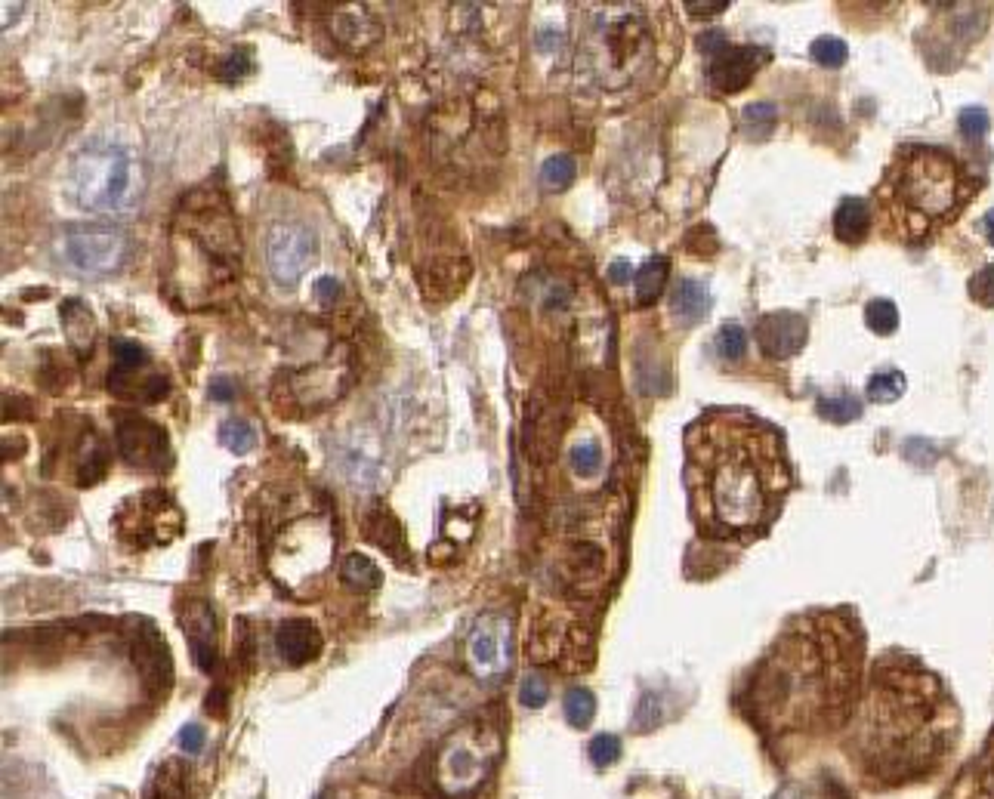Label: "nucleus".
<instances>
[{"label": "nucleus", "mask_w": 994, "mask_h": 799, "mask_svg": "<svg viewBox=\"0 0 994 799\" xmlns=\"http://www.w3.org/2000/svg\"><path fill=\"white\" fill-rule=\"evenodd\" d=\"M692 513L720 540L766 537L794 488L785 435L744 408H710L686 432Z\"/></svg>", "instance_id": "1"}, {"label": "nucleus", "mask_w": 994, "mask_h": 799, "mask_svg": "<svg viewBox=\"0 0 994 799\" xmlns=\"http://www.w3.org/2000/svg\"><path fill=\"white\" fill-rule=\"evenodd\" d=\"M862 633L846 611H809L781 630L748 679V716L772 735L831 729L859 692Z\"/></svg>", "instance_id": "2"}, {"label": "nucleus", "mask_w": 994, "mask_h": 799, "mask_svg": "<svg viewBox=\"0 0 994 799\" xmlns=\"http://www.w3.org/2000/svg\"><path fill=\"white\" fill-rule=\"evenodd\" d=\"M951 701L942 682L911 661H883L865 707L868 747L890 772H905L939 750Z\"/></svg>", "instance_id": "3"}, {"label": "nucleus", "mask_w": 994, "mask_h": 799, "mask_svg": "<svg viewBox=\"0 0 994 799\" xmlns=\"http://www.w3.org/2000/svg\"><path fill=\"white\" fill-rule=\"evenodd\" d=\"M976 195L970 170L939 145L908 142L877 186V207L890 235L923 241L954 220Z\"/></svg>", "instance_id": "4"}, {"label": "nucleus", "mask_w": 994, "mask_h": 799, "mask_svg": "<svg viewBox=\"0 0 994 799\" xmlns=\"http://www.w3.org/2000/svg\"><path fill=\"white\" fill-rule=\"evenodd\" d=\"M578 28V71L593 90L624 93L649 81L658 34L643 4H587Z\"/></svg>", "instance_id": "5"}, {"label": "nucleus", "mask_w": 994, "mask_h": 799, "mask_svg": "<svg viewBox=\"0 0 994 799\" xmlns=\"http://www.w3.org/2000/svg\"><path fill=\"white\" fill-rule=\"evenodd\" d=\"M173 263L180 269V294H204L232 287L241 266V238L226 201L195 192L183 201L173 226ZM192 300V297H189Z\"/></svg>", "instance_id": "6"}, {"label": "nucleus", "mask_w": 994, "mask_h": 799, "mask_svg": "<svg viewBox=\"0 0 994 799\" xmlns=\"http://www.w3.org/2000/svg\"><path fill=\"white\" fill-rule=\"evenodd\" d=\"M75 204L96 216H133L146 195V170L139 158L115 142H90L71 161Z\"/></svg>", "instance_id": "7"}, {"label": "nucleus", "mask_w": 994, "mask_h": 799, "mask_svg": "<svg viewBox=\"0 0 994 799\" xmlns=\"http://www.w3.org/2000/svg\"><path fill=\"white\" fill-rule=\"evenodd\" d=\"M334 556V525L325 513H309L294 522H288L272 550V571L284 587H300L303 580L309 584L312 577L325 571V565Z\"/></svg>", "instance_id": "8"}, {"label": "nucleus", "mask_w": 994, "mask_h": 799, "mask_svg": "<svg viewBox=\"0 0 994 799\" xmlns=\"http://www.w3.org/2000/svg\"><path fill=\"white\" fill-rule=\"evenodd\" d=\"M497 753H501V741H497L494 729L488 725H467L457 735H451L439 753V766H436V781L448 796L460 793H473L491 772Z\"/></svg>", "instance_id": "9"}, {"label": "nucleus", "mask_w": 994, "mask_h": 799, "mask_svg": "<svg viewBox=\"0 0 994 799\" xmlns=\"http://www.w3.org/2000/svg\"><path fill=\"white\" fill-rule=\"evenodd\" d=\"M133 253V241L118 226H71L59 238V257L78 275H115L127 266Z\"/></svg>", "instance_id": "10"}, {"label": "nucleus", "mask_w": 994, "mask_h": 799, "mask_svg": "<svg viewBox=\"0 0 994 799\" xmlns=\"http://www.w3.org/2000/svg\"><path fill=\"white\" fill-rule=\"evenodd\" d=\"M467 664L479 682H501L513 670V624L507 614L485 611L467 636Z\"/></svg>", "instance_id": "11"}, {"label": "nucleus", "mask_w": 994, "mask_h": 799, "mask_svg": "<svg viewBox=\"0 0 994 799\" xmlns=\"http://www.w3.org/2000/svg\"><path fill=\"white\" fill-rule=\"evenodd\" d=\"M318 238L306 223H275L266 238V266L278 287H294L315 263Z\"/></svg>", "instance_id": "12"}, {"label": "nucleus", "mask_w": 994, "mask_h": 799, "mask_svg": "<svg viewBox=\"0 0 994 799\" xmlns=\"http://www.w3.org/2000/svg\"><path fill=\"white\" fill-rule=\"evenodd\" d=\"M118 451L136 469H158L170 457V442L158 423L133 414L118 423Z\"/></svg>", "instance_id": "13"}, {"label": "nucleus", "mask_w": 994, "mask_h": 799, "mask_svg": "<svg viewBox=\"0 0 994 799\" xmlns=\"http://www.w3.org/2000/svg\"><path fill=\"white\" fill-rule=\"evenodd\" d=\"M763 59L766 53L757 47H726L707 65V87L714 93H741L754 81Z\"/></svg>", "instance_id": "14"}, {"label": "nucleus", "mask_w": 994, "mask_h": 799, "mask_svg": "<svg viewBox=\"0 0 994 799\" xmlns=\"http://www.w3.org/2000/svg\"><path fill=\"white\" fill-rule=\"evenodd\" d=\"M806 334H809V324L797 312L763 315L757 321V328H754V337H757L763 355L775 358V361H785V358L797 355L806 346Z\"/></svg>", "instance_id": "15"}, {"label": "nucleus", "mask_w": 994, "mask_h": 799, "mask_svg": "<svg viewBox=\"0 0 994 799\" xmlns=\"http://www.w3.org/2000/svg\"><path fill=\"white\" fill-rule=\"evenodd\" d=\"M180 627L186 630L192 658L201 670H213L217 661V621H213V611L207 602L192 599L180 608Z\"/></svg>", "instance_id": "16"}, {"label": "nucleus", "mask_w": 994, "mask_h": 799, "mask_svg": "<svg viewBox=\"0 0 994 799\" xmlns=\"http://www.w3.org/2000/svg\"><path fill=\"white\" fill-rule=\"evenodd\" d=\"M275 648H278V658L288 667H306V664L318 661V655H322V648H325V639L312 621L291 617V621H284L275 630Z\"/></svg>", "instance_id": "17"}, {"label": "nucleus", "mask_w": 994, "mask_h": 799, "mask_svg": "<svg viewBox=\"0 0 994 799\" xmlns=\"http://www.w3.org/2000/svg\"><path fill=\"white\" fill-rule=\"evenodd\" d=\"M133 661L139 667V673L146 676L149 682H170V655H167V645L161 639V633L149 624V621H142L139 633L133 636Z\"/></svg>", "instance_id": "18"}, {"label": "nucleus", "mask_w": 994, "mask_h": 799, "mask_svg": "<svg viewBox=\"0 0 994 799\" xmlns=\"http://www.w3.org/2000/svg\"><path fill=\"white\" fill-rule=\"evenodd\" d=\"M142 371L146 368H136V371L115 368L109 374V389L121 398H130V402H139V405L161 402V398L167 395V380L158 377V374H142Z\"/></svg>", "instance_id": "19"}, {"label": "nucleus", "mask_w": 994, "mask_h": 799, "mask_svg": "<svg viewBox=\"0 0 994 799\" xmlns=\"http://www.w3.org/2000/svg\"><path fill=\"white\" fill-rule=\"evenodd\" d=\"M59 318H62L65 337H68L71 349H75V355L81 361L90 358L93 343H96V321L90 315V306L84 300H65L59 309Z\"/></svg>", "instance_id": "20"}, {"label": "nucleus", "mask_w": 994, "mask_h": 799, "mask_svg": "<svg viewBox=\"0 0 994 799\" xmlns=\"http://www.w3.org/2000/svg\"><path fill=\"white\" fill-rule=\"evenodd\" d=\"M871 223H874L871 204L862 198H846V201H840V207L834 213V235L846 244H859L868 238Z\"/></svg>", "instance_id": "21"}, {"label": "nucleus", "mask_w": 994, "mask_h": 799, "mask_svg": "<svg viewBox=\"0 0 994 799\" xmlns=\"http://www.w3.org/2000/svg\"><path fill=\"white\" fill-rule=\"evenodd\" d=\"M954 799H994V732L982 750V756L967 769L964 781L951 793Z\"/></svg>", "instance_id": "22"}, {"label": "nucleus", "mask_w": 994, "mask_h": 799, "mask_svg": "<svg viewBox=\"0 0 994 799\" xmlns=\"http://www.w3.org/2000/svg\"><path fill=\"white\" fill-rule=\"evenodd\" d=\"M670 312L680 324H695L710 312V290L701 281L683 278L677 287H673V297H670Z\"/></svg>", "instance_id": "23"}, {"label": "nucleus", "mask_w": 994, "mask_h": 799, "mask_svg": "<svg viewBox=\"0 0 994 799\" xmlns=\"http://www.w3.org/2000/svg\"><path fill=\"white\" fill-rule=\"evenodd\" d=\"M337 34L349 47L365 50L377 41L380 25L374 22V16H368L365 7H346L343 13H337Z\"/></svg>", "instance_id": "24"}, {"label": "nucleus", "mask_w": 994, "mask_h": 799, "mask_svg": "<svg viewBox=\"0 0 994 799\" xmlns=\"http://www.w3.org/2000/svg\"><path fill=\"white\" fill-rule=\"evenodd\" d=\"M365 534L371 543H377V547L383 553H389L396 562H405L408 559V550H402V543H405V534H402V525L389 516L386 510H374L365 522Z\"/></svg>", "instance_id": "25"}, {"label": "nucleus", "mask_w": 994, "mask_h": 799, "mask_svg": "<svg viewBox=\"0 0 994 799\" xmlns=\"http://www.w3.org/2000/svg\"><path fill=\"white\" fill-rule=\"evenodd\" d=\"M340 577H343V584L352 587L355 593H371V590H377L383 584L380 568L368 556H362V553H352V556L343 559Z\"/></svg>", "instance_id": "26"}, {"label": "nucleus", "mask_w": 994, "mask_h": 799, "mask_svg": "<svg viewBox=\"0 0 994 799\" xmlns=\"http://www.w3.org/2000/svg\"><path fill=\"white\" fill-rule=\"evenodd\" d=\"M670 275V260L667 257H652L643 269L636 272V303L639 306H652Z\"/></svg>", "instance_id": "27"}, {"label": "nucleus", "mask_w": 994, "mask_h": 799, "mask_svg": "<svg viewBox=\"0 0 994 799\" xmlns=\"http://www.w3.org/2000/svg\"><path fill=\"white\" fill-rule=\"evenodd\" d=\"M562 710H565V719L572 722L575 729H587V725L593 722V716H596V698H593L590 688L575 685V688H568L565 692Z\"/></svg>", "instance_id": "28"}, {"label": "nucleus", "mask_w": 994, "mask_h": 799, "mask_svg": "<svg viewBox=\"0 0 994 799\" xmlns=\"http://www.w3.org/2000/svg\"><path fill=\"white\" fill-rule=\"evenodd\" d=\"M220 442L232 451V454H251L257 445V429L247 423L244 417H229L220 426Z\"/></svg>", "instance_id": "29"}, {"label": "nucleus", "mask_w": 994, "mask_h": 799, "mask_svg": "<svg viewBox=\"0 0 994 799\" xmlns=\"http://www.w3.org/2000/svg\"><path fill=\"white\" fill-rule=\"evenodd\" d=\"M741 121H744V133H748L751 139H757V142H763L775 130L778 108L772 102H754V105L744 108V118Z\"/></svg>", "instance_id": "30"}, {"label": "nucleus", "mask_w": 994, "mask_h": 799, "mask_svg": "<svg viewBox=\"0 0 994 799\" xmlns=\"http://www.w3.org/2000/svg\"><path fill=\"white\" fill-rule=\"evenodd\" d=\"M575 176H578V164L575 158H568V155H553L544 161L541 167V186L544 189H553V192H562L575 183Z\"/></svg>", "instance_id": "31"}, {"label": "nucleus", "mask_w": 994, "mask_h": 799, "mask_svg": "<svg viewBox=\"0 0 994 799\" xmlns=\"http://www.w3.org/2000/svg\"><path fill=\"white\" fill-rule=\"evenodd\" d=\"M568 463H572V472L578 479H596L602 472V448L593 439H581L572 454H568Z\"/></svg>", "instance_id": "32"}, {"label": "nucleus", "mask_w": 994, "mask_h": 799, "mask_svg": "<svg viewBox=\"0 0 994 799\" xmlns=\"http://www.w3.org/2000/svg\"><path fill=\"white\" fill-rule=\"evenodd\" d=\"M865 324H868L874 334L890 337L899 328V309H896V303H890V300H871L865 306Z\"/></svg>", "instance_id": "33"}, {"label": "nucleus", "mask_w": 994, "mask_h": 799, "mask_svg": "<svg viewBox=\"0 0 994 799\" xmlns=\"http://www.w3.org/2000/svg\"><path fill=\"white\" fill-rule=\"evenodd\" d=\"M902 392H905V374L899 371H883L868 380V398L877 405L896 402V398H902Z\"/></svg>", "instance_id": "34"}, {"label": "nucleus", "mask_w": 994, "mask_h": 799, "mask_svg": "<svg viewBox=\"0 0 994 799\" xmlns=\"http://www.w3.org/2000/svg\"><path fill=\"white\" fill-rule=\"evenodd\" d=\"M717 352L726 358V361H738L744 358V352H748V331L741 328V324L729 321L720 328L717 334Z\"/></svg>", "instance_id": "35"}, {"label": "nucleus", "mask_w": 994, "mask_h": 799, "mask_svg": "<svg viewBox=\"0 0 994 799\" xmlns=\"http://www.w3.org/2000/svg\"><path fill=\"white\" fill-rule=\"evenodd\" d=\"M819 411H822L825 420H834V423H849V420H859V417H862L859 398H852V395L822 398V402H819Z\"/></svg>", "instance_id": "36"}, {"label": "nucleus", "mask_w": 994, "mask_h": 799, "mask_svg": "<svg viewBox=\"0 0 994 799\" xmlns=\"http://www.w3.org/2000/svg\"><path fill=\"white\" fill-rule=\"evenodd\" d=\"M618 759H621V741L615 735L606 732V735H596L590 741V762L596 769H609V766H615Z\"/></svg>", "instance_id": "37"}, {"label": "nucleus", "mask_w": 994, "mask_h": 799, "mask_svg": "<svg viewBox=\"0 0 994 799\" xmlns=\"http://www.w3.org/2000/svg\"><path fill=\"white\" fill-rule=\"evenodd\" d=\"M846 56H849V50L840 38H819L812 44V59L825 68H840L846 62Z\"/></svg>", "instance_id": "38"}, {"label": "nucleus", "mask_w": 994, "mask_h": 799, "mask_svg": "<svg viewBox=\"0 0 994 799\" xmlns=\"http://www.w3.org/2000/svg\"><path fill=\"white\" fill-rule=\"evenodd\" d=\"M547 698H550V685H547V679L538 676V673H528V676L522 679V685H519V701H522L525 707H531V710H538V707L547 704Z\"/></svg>", "instance_id": "39"}, {"label": "nucleus", "mask_w": 994, "mask_h": 799, "mask_svg": "<svg viewBox=\"0 0 994 799\" xmlns=\"http://www.w3.org/2000/svg\"><path fill=\"white\" fill-rule=\"evenodd\" d=\"M146 365H149V355L139 343H130V340L115 343V368L136 371V368H146Z\"/></svg>", "instance_id": "40"}, {"label": "nucleus", "mask_w": 994, "mask_h": 799, "mask_svg": "<svg viewBox=\"0 0 994 799\" xmlns=\"http://www.w3.org/2000/svg\"><path fill=\"white\" fill-rule=\"evenodd\" d=\"M970 297L982 306H994V263L985 266L979 275H973L970 281Z\"/></svg>", "instance_id": "41"}, {"label": "nucleus", "mask_w": 994, "mask_h": 799, "mask_svg": "<svg viewBox=\"0 0 994 799\" xmlns=\"http://www.w3.org/2000/svg\"><path fill=\"white\" fill-rule=\"evenodd\" d=\"M961 133L970 136V139H982L988 133L985 108H964V112H961Z\"/></svg>", "instance_id": "42"}, {"label": "nucleus", "mask_w": 994, "mask_h": 799, "mask_svg": "<svg viewBox=\"0 0 994 799\" xmlns=\"http://www.w3.org/2000/svg\"><path fill=\"white\" fill-rule=\"evenodd\" d=\"M180 747H183L186 753H198V750L204 747V729H201L198 722L183 725V732H180Z\"/></svg>", "instance_id": "43"}, {"label": "nucleus", "mask_w": 994, "mask_h": 799, "mask_svg": "<svg viewBox=\"0 0 994 799\" xmlns=\"http://www.w3.org/2000/svg\"><path fill=\"white\" fill-rule=\"evenodd\" d=\"M210 398H213V402H232V398H235V383L229 377H213Z\"/></svg>", "instance_id": "44"}, {"label": "nucleus", "mask_w": 994, "mask_h": 799, "mask_svg": "<svg viewBox=\"0 0 994 799\" xmlns=\"http://www.w3.org/2000/svg\"><path fill=\"white\" fill-rule=\"evenodd\" d=\"M315 297H318V303L331 306V303L340 297V284H337L334 278H322V281L315 284Z\"/></svg>", "instance_id": "45"}, {"label": "nucleus", "mask_w": 994, "mask_h": 799, "mask_svg": "<svg viewBox=\"0 0 994 799\" xmlns=\"http://www.w3.org/2000/svg\"><path fill=\"white\" fill-rule=\"evenodd\" d=\"M223 65H232L229 71H223V78H226V81H235L238 75H244V71L251 68V59H247L244 53H235V56H232V59H226Z\"/></svg>", "instance_id": "46"}, {"label": "nucleus", "mask_w": 994, "mask_h": 799, "mask_svg": "<svg viewBox=\"0 0 994 799\" xmlns=\"http://www.w3.org/2000/svg\"><path fill=\"white\" fill-rule=\"evenodd\" d=\"M630 275H633V266H630L627 260H615V263L609 266V281H612V284H627Z\"/></svg>", "instance_id": "47"}, {"label": "nucleus", "mask_w": 994, "mask_h": 799, "mask_svg": "<svg viewBox=\"0 0 994 799\" xmlns=\"http://www.w3.org/2000/svg\"><path fill=\"white\" fill-rule=\"evenodd\" d=\"M729 4H686L689 13H726Z\"/></svg>", "instance_id": "48"}, {"label": "nucleus", "mask_w": 994, "mask_h": 799, "mask_svg": "<svg viewBox=\"0 0 994 799\" xmlns=\"http://www.w3.org/2000/svg\"><path fill=\"white\" fill-rule=\"evenodd\" d=\"M985 235H988V241L994 244V210L985 216Z\"/></svg>", "instance_id": "49"}]
</instances>
